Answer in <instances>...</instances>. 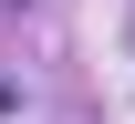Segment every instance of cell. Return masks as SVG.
<instances>
[{
  "mask_svg": "<svg viewBox=\"0 0 135 124\" xmlns=\"http://www.w3.org/2000/svg\"><path fill=\"white\" fill-rule=\"evenodd\" d=\"M11 104H21V93H11V83H0V114H11Z\"/></svg>",
  "mask_w": 135,
  "mask_h": 124,
  "instance_id": "obj_1",
  "label": "cell"
}]
</instances>
